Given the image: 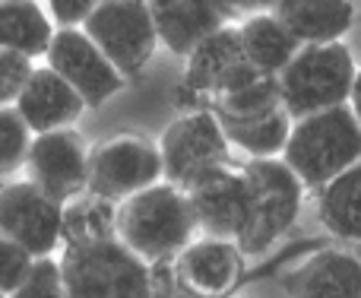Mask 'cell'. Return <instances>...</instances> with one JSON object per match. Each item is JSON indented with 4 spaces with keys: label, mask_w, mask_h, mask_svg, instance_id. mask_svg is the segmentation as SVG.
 Wrapping results in <instances>:
<instances>
[{
    "label": "cell",
    "mask_w": 361,
    "mask_h": 298,
    "mask_svg": "<svg viewBox=\"0 0 361 298\" xmlns=\"http://www.w3.org/2000/svg\"><path fill=\"white\" fill-rule=\"evenodd\" d=\"M193 232H197V222H193L187 193L169 181H159L121 200L114 213L118 242L146 263L178 257L193 242Z\"/></svg>",
    "instance_id": "obj_1"
},
{
    "label": "cell",
    "mask_w": 361,
    "mask_h": 298,
    "mask_svg": "<svg viewBox=\"0 0 361 298\" xmlns=\"http://www.w3.org/2000/svg\"><path fill=\"white\" fill-rule=\"evenodd\" d=\"M361 159V124L349 105L307 114L292 124L282 162L301 178L305 187H320L343 174Z\"/></svg>",
    "instance_id": "obj_2"
},
{
    "label": "cell",
    "mask_w": 361,
    "mask_h": 298,
    "mask_svg": "<svg viewBox=\"0 0 361 298\" xmlns=\"http://www.w3.org/2000/svg\"><path fill=\"white\" fill-rule=\"evenodd\" d=\"M61 273L67 298H156L149 263L118 238L63 244Z\"/></svg>",
    "instance_id": "obj_3"
},
{
    "label": "cell",
    "mask_w": 361,
    "mask_h": 298,
    "mask_svg": "<svg viewBox=\"0 0 361 298\" xmlns=\"http://www.w3.org/2000/svg\"><path fill=\"white\" fill-rule=\"evenodd\" d=\"M241 174L247 187V213H244V229L238 235V248L244 254H263L295 225L305 184L282 162V155L250 159Z\"/></svg>",
    "instance_id": "obj_4"
},
{
    "label": "cell",
    "mask_w": 361,
    "mask_h": 298,
    "mask_svg": "<svg viewBox=\"0 0 361 298\" xmlns=\"http://www.w3.org/2000/svg\"><path fill=\"white\" fill-rule=\"evenodd\" d=\"M355 73V57L343 42L301 44L298 54L276 76L282 108L292 121H298L307 114L326 112V108L349 105Z\"/></svg>",
    "instance_id": "obj_5"
},
{
    "label": "cell",
    "mask_w": 361,
    "mask_h": 298,
    "mask_svg": "<svg viewBox=\"0 0 361 298\" xmlns=\"http://www.w3.org/2000/svg\"><path fill=\"white\" fill-rule=\"evenodd\" d=\"M80 29L124 76L143 73L159 51V32L146 0H102Z\"/></svg>",
    "instance_id": "obj_6"
},
{
    "label": "cell",
    "mask_w": 361,
    "mask_h": 298,
    "mask_svg": "<svg viewBox=\"0 0 361 298\" xmlns=\"http://www.w3.org/2000/svg\"><path fill=\"white\" fill-rule=\"evenodd\" d=\"M159 181H165L162 153L149 140L133 137V133H118L111 140H102L99 146H89L86 193L121 203V200L133 197Z\"/></svg>",
    "instance_id": "obj_7"
},
{
    "label": "cell",
    "mask_w": 361,
    "mask_h": 298,
    "mask_svg": "<svg viewBox=\"0 0 361 298\" xmlns=\"http://www.w3.org/2000/svg\"><path fill=\"white\" fill-rule=\"evenodd\" d=\"M228 137L212 108L184 112L159 137L165 181L184 191L193 178L228 162Z\"/></svg>",
    "instance_id": "obj_8"
},
{
    "label": "cell",
    "mask_w": 361,
    "mask_h": 298,
    "mask_svg": "<svg viewBox=\"0 0 361 298\" xmlns=\"http://www.w3.org/2000/svg\"><path fill=\"white\" fill-rule=\"evenodd\" d=\"M0 238L32 257H51L63 244V203L51 200L35 181L0 187Z\"/></svg>",
    "instance_id": "obj_9"
},
{
    "label": "cell",
    "mask_w": 361,
    "mask_h": 298,
    "mask_svg": "<svg viewBox=\"0 0 361 298\" xmlns=\"http://www.w3.org/2000/svg\"><path fill=\"white\" fill-rule=\"evenodd\" d=\"M48 67L61 73L70 86L80 93L86 108L105 105L111 95L124 89L127 76L102 54V48L80 29V25H63L54 32L48 44Z\"/></svg>",
    "instance_id": "obj_10"
},
{
    "label": "cell",
    "mask_w": 361,
    "mask_h": 298,
    "mask_svg": "<svg viewBox=\"0 0 361 298\" xmlns=\"http://www.w3.org/2000/svg\"><path fill=\"white\" fill-rule=\"evenodd\" d=\"M25 168H29V181H35L51 200L67 206L70 200L86 193L89 146L73 127L32 133Z\"/></svg>",
    "instance_id": "obj_11"
},
{
    "label": "cell",
    "mask_w": 361,
    "mask_h": 298,
    "mask_svg": "<svg viewBox=\"0 0 361 298\" xmlns=\"http://www.w3.org/2000/svg\"><path fill=\"white\" fill-rule=\"evenodd\" d=\"M184 193L200 235L238 242L244 229V213H247V187H244L241 172L228 168L225 162L193 178Z\"/></svg>",
    "instance_id": "obj_12"
},
{
    "label": "cell",
    "mask_w": 361,
    "mask_h": 298,
    "mask_svg": "<svg viewBox=\"0 0 361 298\" xmlns=\"http://www.w3.org/2000/svg\"><path fill=\"white\" fill-rule=\"evenodd\" d=\"M244 251L228 238H193L175 257V280L197 298H222L238 286Z\"/></svg>",
    "instance_id": "obj_13"
},
{
    "label": "cell",
    "mask_w": 361,
    "mask_h": 298,
    "mask_svg": "<svg viewBox=\"0 0 361 298\" xmlns=\"http://www.w3.org/2000/svg\"><path fill=\"white\" fill-rule=\"evenodd\" d=\"M13 108L19 112V118L25 121L32 133H48L80 121V114L86 112V102L61 73H54L44 64V67H32Z\"/></svg>",
    "instance_id": "obj_14"
},
{
    "label": "cell",
    "mask_w": 361,
    "mask_h": 298,
    "mask_svg": "<svg viewBox=\"0 0 361 298\" xmlns=\"http://www.w3.org/2000/svg\"><path fill=\"white\" fill-rule=\"evenodd\" d=\"M146 4L156 23L159 44L180 57H187L206 35L225 25L219 0H146Z\"/></svg>",
    "instance_id": "obj_15"
},
{
    "label": "cell",
    "mask_w": 361,
    "mask_h": 298,
    "mask_svg": "<svg viewBox=\"0 0 361 298\" xmlns=\"http://www.w3.org/2000/svg\"><path fill=\"white\" fill-rule=\"evenodd\" d=\"M286 289L292 298H361V261L349 251H317L288 273Z\"/></svg>",
    "instance_id": "obj_16"
},
{
    "label": "cell",
    "mask_w": 361,
    "mask_h": 298,
    "mask_svg": "<svg viewBox=\"0 0 361 298\" xmlns=\"http://www.w3.org/2000/svg\"><path fill=\"white\" fill-rule=\"evenodd\" d=\"M273 16L301 44L339 42L355 23L352 0H276Z\"/></svg>",
    "instance_id": "obj_17"
},
{
    "label": "cell",
    "mask_w": 361,
    "mask_h": 298,
    "mask_svg": "<svg viewBox=\"0 0 361 298\" xmlns=\"http://www.w3.org/2000/svg\"><path fill=\"white\" fill-rule=\"evenodd\" d=\"M238 38H241L244 57L267 76H279L282 70H286V64L292 61L301 48V42L273 13H254V16L241 19Z\"/></svg>",
    "instance_id": "obj_18"
},
{
    "label": "cell",
    "mask_w": 361,
    "mask_h": 298,
    "mask_svg": "<svg viewBox=\"0 0 361 298\" xmlns=\"http://www.w3.org/2000/svg\"><path fill=\"white\" fill-rule=\"evenodd\" d=\"M184 61H187V67H184V80L180 83H187L197 95L209 99V95L216 93V86L222 83V76L228 73L235 64L244 61L238 25H222V29H216L212 35H206Z\"/></svg>",
    "instance_id": "obj_19"
},
{
    "label": "cell",
    "mask_w": 361,
    "mask_h": 298,
    "mask_svg": "<svg viewBox=\"0 0 361 298\" xmlns=\"http://www.w3.org/2000/svg\"><path fill=\"white\" fill-rule=\"evenodd\" d=\"M54 32V19L48 16V10L38 0H6V4H0V48L35 61V57L48 54Z\"/></svg>",
    "instance_id": "obj_20"
},
{
    "label": "cell",
    "mask_w": 361,
    "mask_h": 298,
    "mask_svg": "<svg viewBox=\"0 0 361 298\" xmlns=\"http://www.w3.org/2000/svg\"><path fill=\"white\" fill-rule=\"evenodd\" d=\"M317 219L330 235L361 244V159L320 187Z\"/></svg>",
    "instance_id": "obj_21"
},
{
    "label": "cell",
    "mask_w": 361,
    "mask_h": 298,
    "mask_svg": "<svg viewBox=\"0 0 361 298\" xmlns=\"http://www.w3.org/2000/svg\"><path fill=\"white\" fill-rule=\"evenodd\" d=\"M219 124L228 143L244 149L250 159H273V155H282L295 121L288 118L286 108H276L257 118H219Z\"/></svg>",
    "instance_id": "obj_22"
},
{
    "label": "cell",
    "mask_w": 361,
    "mask_h": 298,
    "mask_svg": "<svg viewBox=\"0 0 361 298\" xmlns=\"http://www.w3.org/2000/svg\"><path fill=\"white\" fill-rule=\"evenodd\" d=\"M114 213H118V203L102 200L95 193H82V197L70 200L63 206V244L118 238L114 235Z\"/></svg>",
    "instance_id": "obj_23"
},
{
    "label": "cell",
    "mask_w": 361,
    "mask_h": 298,
    "mask_svg": "<svg viewBox=\"0 0 361 298\" xmlns=\"http://www.w3.org/2000/svg\"><path fill=\"white\" fill-rule=\"evenodd\" d=\"M209 108L216 112V118H257V114L276 112V108H282L279 80L267 73H257L244 86L228 89V93L209 99Z\"/></svg>",
    "instance_id": "obj_24"
},
{
    "label": "cell",
    "mask_w": 361,
    "mask_h": 298,
    "mask_svg": "<svg viewBox=\"0 0 361 298\" xmlns=\"http://www.w3.org/2000/svg\"><path fill=\"white\" fill-rule=\"evenodd\" d=\"M32 131L13 105H0V172H13L25 162Z\"/></svg>",
    "instance_id": "obj_25"
},
{
    "label": "cell",
    "mask_w": 361,
    "mask_h": 298,
    "mask_svg": "<svg viewBox=\"0 0 361 298\" xmlns=\"http://www.w3.org/2000/svg\"><path fill=\"white\" fill-rule=\"evenodd\" d=\"M10 298H67L61 261H54V257H35V263H32V270L25 273L23 286Z\"/></svg>",
    "instance_id": "obj_26"
},
{
    "label": "cell",
    "mask_w": 361,
    "mask_h": 298,
    "mask_svg": "<svg viewBox=\"0 0 361 298\" xmlns=\"http://www.w3.org/2000/svg\"><path fill=\"white\" fill-rule=\"evenodd\" d=\"M32 263H35V257H32L29 251L6 242V238H0V292L4 295L16 292V289L23 286L25 273L32 270Z\"/></svg>",
    "instance_id": "obj_27"
},
{
    "label": "cell",
    "mask_w": 361,
    "mask_h": 298,
    "mask_svg": "<svg viewBox=\"0 0 361 298\" xmlns=\"http://www.w3.org/2000/svg\"><path fill=\"white\" fill-rule=\"evenodd\" d=\"M32 67H35V64H32L29 57L0 48V105H13V102H16V95L23 93L25 80H29Z\"/></svg>",
    "instance_id": "obj_28"
},
{
    "label": "cell",
    "mask_w": 361,
    "mask_h": 298,
    "mask_svg": "<svg viewBox=\"0 0 361 298\" xmlns=\"http://www.w3.org/2000/svg\"><path fill=\"white\" fill-rule=\"evenodd\" d=\"M102 0H48V16L57 25H82L86 16L99 6Z\"/></svg>",
    "instance_id": "obj_29"
},
{
    "label": "cell",
    "mask_w": 361,
    "mask_h": 298,
    "mask_svg": "<svg viewBox=\"0 0 361 298\" xmlns=\"http://www.w3.org/2000/svg\"><path fill=\"white\" fill-rule=\"evenodd\" d=\"M273 4L276 0H219L222 6L225 19L228 16H254V13H273Z\"/></svg>",
    "instance_id": "obj_30"
},
{
    "label": "cell",
    "mask_w": 361,
    "mask_h": 298,
    "mask_svg": "<svg viewBox=\"0 0 361 298\" xmlns=\"http://www.w3.org/2000/svg\"><path fill=\"white\" fill-rule=\"evenodd\" d=\"M349 108H352V114H355V118H358V124H361V67H358V73H355V83H352Z\"/></svg>",
    "instance_id": "obj_31"
},
{
    "label": "cell",
    "mask_w": 361,
    "mask_h": 298,
    "mask_svg": "<svg viewBox=\"0 0 361 298\" xmlns=\"http://www.w3.org/2000/svg\"><path fill=\"white\" fill-rule=\"evenodd\" d=\"M0 298H10V295H4V292H0Z\"/></svg>",
    "instance_id": "obj_32"
},
{
    "label": "cell",
    "mask_w": 361,
    "mask_h": 298,
    "mask_svg": "<svg viewBox=\"0 0 361 298\" xmlns=\"http://www.w3.org/2000/svg\"><path fill=\"white\" fill-rule=\"evenodd\" d=\"M0 4H6V0H0Z\"/></svg>",
    "instance_id": "obj_33"
}]
</instances>
